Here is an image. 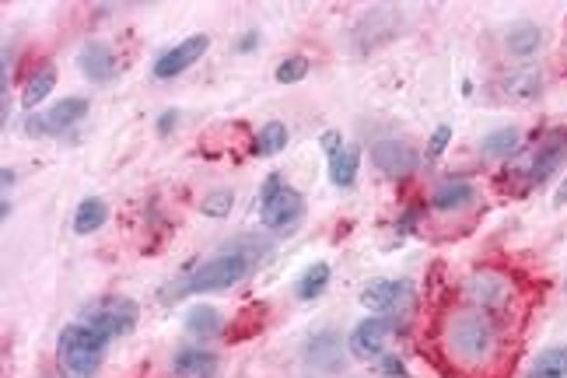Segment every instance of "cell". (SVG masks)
<instances>
[{"instance_id":"obj_1","label":"cell","mask_w":567,"mask_h":378,"mask_svg":"<svg viewBox=\"0 0 567 378\" xmlns=\"http://www.w3.org/2000/svg\"><path fill=\"white\" fill-rule=\"evenodd\" d=\"M263 252H267V246H263L259 238L242 235V242H238V246H228V249H221L217 256H210V259H204V263L189 267V273L183 277V280H179L175 294L183 298V294L228 291V288L242 284V280L249 277L252 263H256ZM175 294H172V298H175Z\"/></svg>"},{"instance_id":"obj_2","label":"cell","mask_w":567,"mask_h":378,"mask_svg":"<svg viewBox=\"0 0 567 378\" xmlns=\"http://www.w3.org/2000/svg\"><path fill=\"white\" fill-rule=\"evenodd\" d=\"M112 336L88 326V322H70L57 336V364L67 378H91L99 372Z\"/></svg>"},{"instance_id":"obj_3","label":"cell","mask_w":567,"mask_h":378,"mask_svg":"<svg viewBox=\"0 0 567 378\" xmlns=\"http://www.w3.org/2000/svg\"><path fill=\"white\" fill-rule=\"evenodd\" d=\"M445 336H448V351L459 361H466V364H483L487 357L494 354V347H498V326L480 309L452 315Z\"/></svg>"},{"instance_id":"obj_4","label":"cell","mask_w":567,"mask_h":378,"mask_svg":"<svg viewBox=\"0 0 567 378\" xmlns=\"http://www.w3.org/2000/svg\"><path fill=\"white\" fill-rule=\"evenodd\" d=\"M305 214V200L301 193L291 186H284V175L280 172H270L267 183L259 189V217H263V228L270 231H284L298 225Z\"/></svg>"},{"instance_id":"obj_5","label":"cell","mask_w":567,"mask_h":378,"mask_svg":"<svg viewBox=\"0 0 567 378\" xmlns=\"http://www.w3.org/2000/svg\"><path fill=\"white\" fill-rule=\"evenodd\" d=\"M137 315H141V309H137V301H130V298H99L95 305L84 309V322L109 336H126V333H133Z\"/></svg>"},{"instance_id":"obj_6","label":"cell","mask_w":567,"mask_h":378,"mask_svg":"<svg viewBox=\"0 0 567 378\" xmlns=\"http://www.w3.org/2000/svg\"><path fill=\"white\" fill-rule=\"evenodd\" d=\"M414 301V284L410 280H372L364 294H361V305L372 309L378 315H393L399 322V312H406Z\"/></svg>"},{"instance_id":"obj_7","label":"cell","mask_w":567,"mask_h":378,"mask_svg":"<svg viewBox=\"0 0 567 378\" xmlns=\"http://www.w3.org/2000/svg\"><path fill=\"white\" fill-rule=\"evenodd\" d=\"M393 333H396V319H393V315H372V319L357 322L351 340H347V347H351V354L361 357V361H372V357L385 347V340Z\"/></svg>"},{"instance_id":"obj_8","label":"cell","mask_w":567,"mask_h":378,"mask_svg":"<svg viewBox=\"0 0 567 378\" xmlns=\"http://www.w3.org/2000/svg\"><path fill=\"white\" fill-rule=\"evenodd\" d=\"M207 46H210L207 36H189V39H183L179 46L165 49V53L154 60V78H158V81H172V78H179L183 70H189L193 63L207 53Z\"/></svg>"},{"instance_id":"obj_9","label":"cell","mask_w":567,"mask_h":378,"mask_svg":"<svg viewBox=\"0 0 567 378\" xmlns=\"http://www.w3.org/2000/svg\"><path fill=\"white\" fill-rule=\"evenodd\" d=\"M305 361L319 368V372H340L343 368V361H347V343H343V336L336 333V330H319V333L309 336V343H305Z\"/></svg>"},{"instance_id":"obj_10","label":"cell","mask_w":567,"mask_h":378,"mask_svg":"<svg viewBox=\"0 0 567 378\" xmlns=\"http://www.w3.org/2000/svg\"><path fill=\"white\" fill-rule=\"evenodd\" d=\"M372 162H375L378 172H385L389 179H403L417 168V151L406 144V141H378L372 147Z\"/></svg>"},{"instance_id":"obj_11","label":"cell","mask_w":567,"mask_h":378,"mask_svg":"<svg viewBox=\"0 0 567 378\" xmlns=\"http://www.w3.org/2000/svg\"><path fill=\"white\" fill-rule=\"evenodd\" d=\"M469 298H473V305L480 309V312H494V309H501L504 301L511 298V288L504 284L498 273H490V270H480V273H473V280H469Z\"/></svg>"},{"instance_id":"obj_12","label":"cell","mask_w":567,"mask_h":378,"mask_svg":"<svg viewBox=\"0 0 567 378\" xmlns=\"http://www.w3.org/2000/svg\"><path fill=\"white\" fill-rule=\"evenodd\" d=\"M78 67L88 81L105 84L116 78V53L105 42H84L81 53H78Z\"/></svg>"},{"instance_id":"obj_13","label":"cell","mask_w":567,"mask_h":378,"mask_svg":"<svg viewBox=\"0 0 567 378\" xmlns=\"http://www.w3.org/2000/svg\"><path fill=\"white\" fill-rule=\"evenodd\" d=\"M543 91V74L540 67H515L501 78V95L511 102H532Z\"/></svg>"},{"instance_id":"obj_14","label":"cell","mask_w":567,"mask_h":378,"mask_svg":"<svg viewBox=\"0 0 567 378\" xmlns=\"http://www.w3.org/2000/svg\"><path fill=\"white\" fill-rule=\"evenodd\" d=\"M217 372V354L200 351V347H179L172 354V375L175 378H214Z\"/></svg>"},{"instance_id":"obj_15","label":"cell","mask_w":567,"mask_h":378,"mask_svg":"<svg viewBox=\"0 0 567 378\" xmlns=\"http://www.w3.org/2000/svg\"><path fill=\"white\" fill-rule=\"evenodd\" d=\"M567 158V137L564 133H553L550 141H543V147L536 151V158H532V168H529V179L532 183H543L553 175V168L561 165Z\"/></svg>"},{"instance_id":"obj_16","label":"cell","mask_w":567,"mask_h":378,"mask_svg":"<svg viewBox=\"0 0 567 378\" xmlns=\"http://www.w3.org/2000/svg\"><path fill=\"white\" fill-rule=\"evenodd\" d=\"M477 200V189L466 179H445L438 183V189L431 193V207L435 210H462Z\"/></svg>"},{"instance_id":"obj_17","label":"cell","mask_w":567,"mask_h":378,"mask_svg":"<svg viewBox=\"0 0 567 378\" xmlns=\"http://www.w3.org/2000/svg\"><path fill=\"white\" fill-rule=\"evenodd\" d=\"M504 46H508V53H515V57H532V53H540V46H543V28L532 25V21H515V25L504 32Z\"/></svg>"},{"instance_id":"obj_18","label":"cell","mask_w":567,"mask_h":378,"mask_svg":"<svg viewBox=\"0 0 567 378\" xmlns=\"http://www.w3.org/2000/svg\"><path fill=\"white\" fill-rule=\"evenodd\" d=\"M183 322H186V333L200 336V340L225 333V315H221V309H214V305H193Z\"/></svg>"},{"instance_id":"obj_19","label":"cell","mask_w":567,"mask_h":378,"mask_svg":"<svg viewBox=\"0 0 567 378\" xmlns=\"http://www.w3.org/2000/svg\"><path fill=\"white\" fill-rule=\"evenodd\" d=\"M357 168H361V147L357 144H343L336 154H330V179H333V186H354Z\"/></svg>"},{"instance_id":"obj_20","label":"cell","mask_w":567,"mask_h":378,"mask_svg":"<svg viewBox=\"0 0 567 378\" xmlns=\"http://www.w3.org/2000/svg\"><path fill=\"white\" fill-rule=\"evenodd\" d=\"M525 378H567V343L546 347L543 354L532 361Z\"/></svg>"},{"instance_id":"obj_21","label":"cell","mask_w":567,"mask_h":378,"mask_svg":"<svg viewBox=\"0 0 567 378\" xmlns=\"http://www.w3.org/2000/svg\"><path fill=\"white\" fill-rule=\"evenodd\" d=\"M84 116H88V99L70 95V99H60V102L49 109L46 123H49V133H53V130H67V126L81 123Z\"/></svg>"},{"instance_id":"obj_22","label":"cell","mask_w":567,"mask_h":378,"mask_svg":"<svg viewBox=\"0 0 567 378\" xmlns=\"http://www.w3.org/2000/svg\"><path fill=\"white\" fill-rule=\"evenodd\" d=\"M105 217H109L105 200H99V196H88V200H81L78 210H74V231H78V235H95V231L105 225Z\"/></svg>"},{"instance_id":"obj_23","label":"cell","mask_w":567,"mask_h":378,"mask_svg":"<svg viewBox=\"0 0 567 378\" xmlns=\"http://www.w3.org/2000/svg\"><path fill=\"white\" fill-rule=\"evenodd\" d=\"M284 147H288V126L263 123V130H259L256 141H252V154H256V158H273V154H280Z\"/></svg>"},{"instance_id":"obj_24","label":"cell","mask_w":567,"mask_h":378,"mask_svg":"<svg viewBox=\"0 0 567 378\" xmlns=\"http://www.w3.org/2000/svg\"><path fill=\"white\" fill-rule=\"evenodd\" d=\"M519 141H522V133H519L515 126H498V130H490V133L483 137L480 151L483 154H490V158H508V154H515Z\"/></svg>"},{"instance_id":"obj_25","label":"cell","mask_w":567,"mask_h":378,"mask_svg":"<svg viewBox=\"0 0 567 378\" xmlns=\"http://www.w3.org/2000/svg\"><path fill=\"white\" fill-rule=\"evenodd\" d=\"M330 273H333V270H330V263H312L309 270L298 277V288H294V291H298V298H301V301H315L319 294L326 291V284H330Z\"/></svg>"},{"instance_id":"obj_26","label":"cell","mask_w":567,"mask_h":378,"mask_svg":"<svg viewBox=\"0 0 567 378\" xmlns=\"http://www.w3.org/2000/svg\"><path fill=\"white\" fill-rule=\"evenodd\" d=\"M57 88V70L53 67H42L39 74H32L28 84H25V91H21V105L25 109H36L42 99H49V91Z\"/></svg>"},{"instance_id":"obj_27","label":"cell","mask_w":567,"mask_h":378,"mask_svg":"<svg viewBox=\"0 0 567 378\" xmlns=\"http://www.w3.org/2000/svg\"><path fill=\"white\" fill-rule=\"evenodd\" d=\"M267 315H270V309L259 305V301L246 305V309L238 312V319H235V322H242V326H235V330L228 333V340H249V336H256L263 326H267Z\"/></svg>"},{"instance_id":"obj_28","label":"cell","mask_w":567,"mask_h":378,"mask_svg":"<svg viewBox=\"0 0 567 378\" xmlns=\"http://www.w3.org/2000/svg\"><path fill=\"white\" fill-rule=\"evenodd\" d=\"M231 207H235V193L231 189H214V193L204 196V204H200V210L207 217H228Z\"/></svg>"},{"instance_id":"obj_29","label":"cell","mask_w":567,"mask_h":378,"mask_svg":"<svg viewBox=\"0 0 567 378\" xmlns=\"http://www.w3.org/2000/svg\"><path fill=\"white\" fill-rule=\"evenodd\" d=\"M309 67H312V63L305 60V57H288V60H280V67H277L273 78H277L280 84H298V81H305Z\"/></svg>"},{"instance_id":"obj_30","label":"cell","mask_w":567,"mask_h":378,"mask_svg":"<svg viewBox=\"0 0 567 378\" xmlns=\"http://www.w3.org/2000/svg\"><path fill=\"white\" fill-rule=\"evenodd\" d=\"M448 141H452V126L441 123L438 130L431 133V141H427V162L441 158V154H445V147H448Z\"/></svg>"},{"instance_id":"obj_31","label":"cell","mask_w":567,"mask_h":378,"mask_svg":"<svg viewBox=\"0 0 567 378\" xmlns=\"http://www.w3.org/2000/svg\"><path fill=\"white\" fill-rule=\"evenodd\" d=\"M382 375H389V378H406V368H403V361L399 357H382Z\"/></svg>"},{"instance_id":"obj_32","label":"cell","mask_w":567,"mask_h":378,"mask_svg":"<svg viewBox=\"0 0 567 378\" xmlns=\"http://www.w3.org/2000/svg\"><path fill=\"white\" fill-rule=\"evenodd\" d=\"M175 123H179V109H165V112L158 116V133H162V137H168V133L175 130Z\"/></svg>"},{"instance_id":"obj_33","label":"cell","mask_w":567,"mask_h":378,"mask_svg":"<svg viewBox=\"0 0 567 378\" xmlns=\"http://www.w3.org/2000/svg\"><path fill=\"white\" fill-rule=\"evenodd\" d=\"M25 126H28V137H42V133H49V123H46L42 116H32Z\"/></svg>"},{"instance_id":"obj_34","label":"cell","mask_w":567,"mask_h":378,"mask_svg":"<svg viewBox=\"0 0 567 378\" xmlns=\"http://www.w3.org/2000/svg\"><path fill=\"white\" fill-rule=\"evenodd\" d=\"M322 147H326V151H330V154H336V151H340V133H322Z\"/></svg>"},{"instance_id":"obj_35","label":"cell","mask_w":567,"mask_h":378,"mask_svg":"<svg viewBox=\"0 0 567 378\" xmlns=\"http://www.w3.org/2000/svg\"><path fill=\"white\" fill-rule=\"evenodd\" d=\"M256 39H259L256 32H246V36H242V42H238V53H252V49H256Z\"/></svg>"},{"instance_id":"obj_36","label":"cell","mask_w":567,"mask_h":378,"mask_svg":"<svg viewBox=\"0 0 567 378\" xmlns=\"http://www.w3.org/2000/svg\"><path fill=\"white\" fill-rule=\"evenodd\" d=\"M567 204V179L561 183V189H557V196H553V207H564Z\"/></svg>"}]
</instances>
